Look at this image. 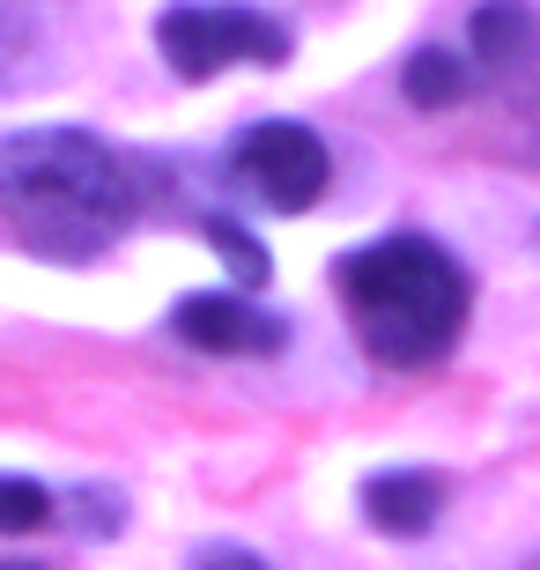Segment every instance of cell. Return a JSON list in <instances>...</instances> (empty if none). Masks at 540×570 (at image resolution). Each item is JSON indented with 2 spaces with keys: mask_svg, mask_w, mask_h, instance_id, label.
<instances>
[{
  "mask_svg": "<svg viewBox=\"0 0 540 570\" xmlns=\"http://www.w3.org/2000/svg\"><path fill=\"white\" fill-rule=\"evenodd\" d=\"M141 215V170L97 134L38 127L0 141V230L38 259H97Z\"/></svg>",
  "mask_w": 540,
  "mask_h": 570,
  "instance_id": "cell-1",
  "label": "cell"
},
{
  "mask_svg": "<svg viewBox=\"0 0 540 570\" xmlns=\"http://www.w3.org/2000/svg\"><path fill=\"white\" fill-rule=\"evenodd\" d=\"M333 282H341L355 341L385 371H430V363H444L459 326H467V304H474L467 267L422 230H393V237H377V245H355Z\"/></svg>",
  "mask_w": 540,
  "mask_h": 570,
  "instance_id": "cell-2",
  "label": "cell"
},
{
  "mask_svg": "<svg viewBox=\"0 0 540 570\" xmlns=\"http://www.w3.org/2000/svg\"><path fill=\"white\" fill-rule=\"evenodd\" d=\"M156 45L178 82H215L229 67H282L289 60V30L259 8H229V0H178L156 16Z\"/></svg>",
  "mask_w": 540,
  "mask_h": 570,
  "instance_id": "cell-3",
  "label": "cell"
},
{
  "mask_svg": "<svg viewBox=\"0 0 540 570\" xmlns=\"http://www.w3.org/2000/svg\"><path fill=\"white\" fill-rule=\"evenodd\" d=\"M229 178L274 215H304L326 193L333 164H326V141L312 127H296V119H259V127L237 134L229 148Z\"/></svg>",
  "mask_w": 540,
  "mask_h": 570,
  "instance_id": "cell-4",
  "label": "cell"
},
{
  "mask_svg": "<svg viewBox=\"0 0 540 570\" xmlns=\"http://www.w3.org/2000/svg\"><path fill=\"white\" fill-rule=\"evenodd\" d=\"M178 341L186 348H208V356H274L289 326L274 312H259L252 296H229V289H208V296H186L178 312H170Z\"/></svg>",
  "mask_w": 540,
  "mask_h": 570,
  "instance_id": "cell-5",
  "label": "cell"
},
{
  "mask_svg": "<svg viewBox=\"0 0 540 570\" xmlns=\"http://www.w3.org/2000/svg\"><path fill=\"white\" fill-rule=\"evenodd\" d=\"M363 511H371L377 533L415 541L436 511H444V482H436L430 466H385V474H371V482H363Z\"/></svg>",
  "mask_w": 540,
  "mask_h": 570,
  "instance_id": "cell-6",
  "label": "cell"
},
{
  "mask_svg": "<svg viewBox=\"0 0 540 570\" xmlns=\"http://www.w3.org/2000/svg\"><path fill=\"white\" fill-rule=\"evenodd\" d=\"M474 52L497 75H526L540 52V22L526 0H489V8H474Z\"/></svg>",
  "mask_w": 540,
  "mask_h": 570,
  "instance_id": "cell-7",
  "label": "cell"
},
{
  "mask_svg": "<svg viewBox=\"0 0 540 570\" xmlns=\"http://www.w3.org/2000/svg\"><path fill=\"white\" fill-rule=\"evenodd\" d=\"M467 60L459 52H444V45H422L415 60H408V75H400V89H408V105H422V111H452V105H467Z\"/></svg>",
  "mask_w": 540,
  "mask_h": 570,
  "instance_id": "cell-8",
  "label": "cell"
},
{
  "mask_svg": "<svg viewBox=\"0 0 540 570\" xmlns=\"http://www.w3.org/2000/svg\"><path fill=\"white\" fill-rule=\"evenodd\" d=\"M52 489L22 482V474H0V533H45L52 527Z\"/></svg>",
  "mask_w": 540,
  "mask_h": 570,
  "instance_id": "cell-9",
  "label": "cell"
},
{
  "mask_svg": "<svg viewBox=\"0 0 540 570\" xmlns=\"http://www.w3.org/2000/svg\"><path fill=\"white\" fill-rule=\"evenodd\" d=\"M38 52V0H0V82H16Z\"/></svg>",
  "mask_w": 540,
  "mask_h": 570,
  "instance_id": "cell-10",
  "label": "cell"
},
{
  "mask_svg": "<svg viewBox=\"0 0 540 570\" xmlns=\"http://www.w3.org/2000/svg\"><path fill=\"white\" fill-rule=\"evenodd\" d=\"M200 230H208V245L229 259V275H237V289H259V282H267V253H259V245H252V237L237 230L229 215H208Z\"/></svg>",
  "mask_w": 540,
  "mask_h": 570,
  "instance_id": "cell-11",
  "label": "cell"
},
{
  "mask_svg": "<svg viewBox=\"0 0 540 570\" xmlns=\"http://www.w3.org/2000/svg\"><path fill=\"white\" fill-rule=\"evenodd\" d=\"M193 570H267V563H259L252 549H200V563H193Z\"/></svg>",
  "mask_w": 540,
  "mask_h": 570,
  "instance_id": "cell-12",
  "label": "cell"
},
{
  "mask_svg": "<svg viewBox=\"0 0 540 570\" xmlns=\"http://www.w3.org/2000/svg\"><path fill=\"white\" fill-rule=\"evenodd\" d=\"M0 570H30V563H0Z\"/></svg>",
  "mask_w": 540,
  "mask_h": 570,
  "instance_id": "cell-13",
  "label": "cell"
}]
</instances>
